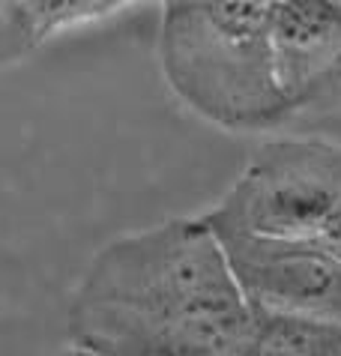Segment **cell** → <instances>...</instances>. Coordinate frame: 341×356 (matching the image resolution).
Wrapping results in <instances>:
<instances>
[{
	"label": "cell",
	"instance_id": "cell-6",
	"mask_svg": "<svg viewBox=\"0 0 341 356\" xmlns=\"http://www.w3.org/2000/svg\"><path fill=\"white\" fill-rule=\"evenodd\" d=\"M338 323L255 312V339L248 356H338Z\"/></svg>",
	"mask_w": 341,
	"mask_h": 356
},
{
	"label": "cell",
	"instance_id": "cell-4",
	"mask_svg": "<svg viewBox=\"0 0 341 356\" xmlns=\"http://www.w3.org/2000/svg\"><path fill=\"white\" fill-rule=\"evenodd\" d=\"M207 222V219H204ZM213 227L239 293L248 309L341 326V258L333 252L234 225Z\"/></svg>",
	"mask_w": 341,
	"mask_h": 356
},
{
	"label": "cell",
	"instance_id": "cell-9",
	"mask_svg": "<svg viewBox=\"0 0 341 356\" xmlns=\"http://www.w3.org/2000/svg\"><path fill=\"white\" fill-rule=\"evenodd\" d=\"M57 356H87V353H78V350H72V348H69V350H63V353H57Z\"/></svg>",
	"mask_w": 341,
	"mask_h": 356
},
{
	"label": "cell",
	"instance_id": "cell-8",
	"mask_svg": "<svg viewBox=\"0 0 341 356\" xmlns=\"http://www.w3.org/2000/svg\"><path fill=\"white\" fill-rule=\"evenodd\" d=\"M39 45L24 0H0V66L18 63Z\"/></svg>",
	"mask_w": 341,
	"mask_h": 356
},
{
	"label": "cell",
	"instance_id": "cell-3",
	"mask_svg": "<svg viewBox=\"0 0 341 356\" xmlns=\"http://www.w3.org/2000/svg\"><path fill=\"white\" fill-rule=\"evenodd\" d=\"M204 219L341 258V144L320 138L267 141Z\"/></svg>",
	"mask_w": 341,
	"mask_h": 356
},
{
	"label": "cell",
	"instance_id": "cell-10",
	"mask_svg": "<svg viewBox=\"0 0 341 356\" xmlns=\"http://www.w3.org/2000/svg\"><path fill=\"white\" fill-rule=\"evenodd\" d=\"M338 356H341V350H338Z\"/></svg>",
	"mask_w": 341,
	"mask_h": 356
},
{
	"label": "cell",
	"instance_id": "cell-7",
	"mask_svg": "<svg viewBox=\"0 0 341 356\" xmlns=\"http://www.w3.org/2000/svg\"><path fill=\"white\" fill-rule=\"evenodd\" d=\"M126 3H132V0H24V9L36 39L42 42V39L69 31L75 24L111 15Z\"/></svg>",
	"mask_w": 341,
	"mask_h": 356
},
{
	"label": "cell",
	"instance_id": "cell-1",
	"mask_svg": "<svg viewBox=\"0 0 341 356\" xmlns=\"http://www.w3.org/2000/svg\"><path fill=\"white\" fill-rule=\"evenodd\" d=\"M252 339L255 312L204 216L105 243L66 302V341L87 356H248Z\"/></svg>",
	"mask_w": 341,
	"mask_h": 356
},
{
	"label": "cell",
	"instance_id": "cell-5",
	"mask_svg": "<svg viewBox=\"0 0 341 356\" xmlns=\"http://www.w3.org/2000/svg\"><path fill=\"white\" fill-rule=\"evenodd\" d=\"M273 66L290 117L341 111V0H278Z\"/></svg>",
	"mask_w": 341,
	"mask_h": 356
},
{
	"label": "cell",
	"instance_id": "cell-2",
	"mask_svg": "<svg viewBox=\"0 0 341 356\" xmlns=\"http://www.w3.org/2000/svg\"><path fill=\"white\" fill-rule=\"evenodd\" d=\"M278 0H162L159 66L177 99L228 132L290 120L276 84Z\"/></svg>",
	"mask_w": 341,
	"mask_h": 356
}]
</instances>
